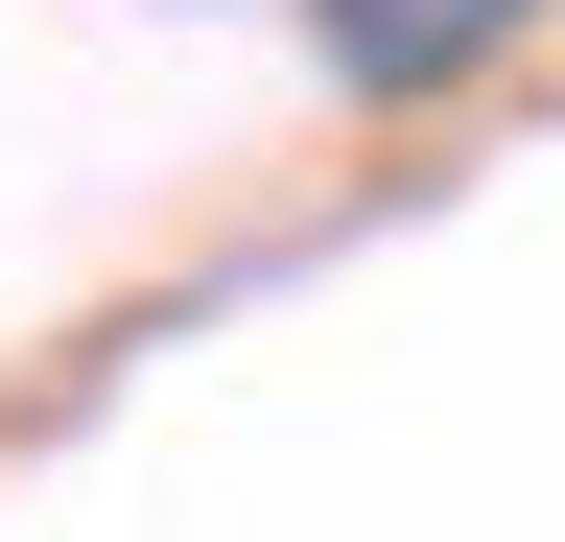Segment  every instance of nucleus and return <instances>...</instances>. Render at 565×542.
<instances>
[{
    "label": "nucleus",
    "instance_id": "f257e3e1",
    "mask_svg": "<svg viewBox=\"0 0 565 542\" xmlns=\"http://www.w3.org/2000/svg\"><path fill=\"white\" fill-rule=\"evenodd\" d=\"M519 24H542V0H307V47H330L353 95H471Z\"/></svg>",
    "mask_w": 565,
    "mask_h": 542
}]
</instances>
